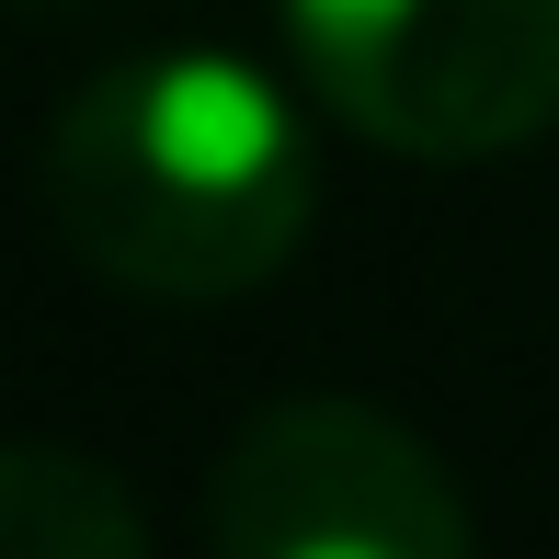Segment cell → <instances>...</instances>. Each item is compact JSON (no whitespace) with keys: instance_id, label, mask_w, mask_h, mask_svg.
<instances>
[{"instance_id":"2","label":"cell","mask_w":559,"mask_h":559,"mask_svg":"<svg viewBox=\"0 0 559 559\" xmlns=\"http://www.w3.org/2000/svg\"><path fill=\"white\" fill-rule=\"evenodd\" d=\"M309 92L400 160H491L559 126V0H286Z\"/></svg>"},{"instance_id":"3","label":"cell","mask_w":559,"mask_h":559,"mask_svg":"<svg viewBox=\"0 0 559 559\" xmlns=\"http://www.w3.org/2000/svg\"><path fill=\"white\" fill-rule=\"evenodd\" d=\"M228 559H456L479 537L445 456L366 400H286L240 423L206 479Z\"/></svg>"},{"instance_id":"1","label":"cell","mask_w":559,"mask_h":559,"mask_svg":"<svg viewBox=\"0 0 559 559\" xmlns=\"http://www.w3.org/2000/svg\"><path fill=\"white\" fill-rule=\"evenodd\" d=\"M46 206L104 286L217 309L286 274L320 206V160L297 104L251 58L171 46V58L104 69L58 115Z\"/></svg>"},{"instance_id":"4","label":"cell","mask_w":559,"mask_h":559,"mask_svg":"<svg viewBox=\"0 0 559 559\" xmlns=\"http://www.w3.org/2000/svg\"><path fill=\"white\" fill-rule=\"evenodd\" d=\"M148 525L81 445H0V559H138Z\"/></svg>"}]
</instances>
